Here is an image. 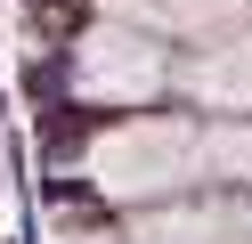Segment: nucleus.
<instances>
[{
    "instance_id": "1",
    "label": "nucleus",
    "mask_w": 252,
    "mask_h": 244,
    "mask_svg": "<svg viewBox=\"0 0 252 244\" xmlns=\"http://www.w3.org/2000/svg\"><path fill=\"white\" fill-rule=\"evenodd\" d=\"M187 163H195V139L171 130V122H155V130H138V139L114 146V187H163V179H179Z\"/></svg>"
},
{
    "instance_id": "2",
    "label": "nucleus",
    "mask_w": 252,
    "mask_h": 244,
    "mask_svg": "<svg viewBox=\"0 0 252 244\" xmlns=\"http://www.w3.org/2000/svg\"><path fill=\"white\" fill-rule=\"evenodd\" d=\"M138 244H252V211H179V220H147L138 228Z\"/></svg>"
},
{
    "instance_id": "3",
    "label": "nucleus",
    "mask_w": 252,
    "mask_h": 244,
    "mask_svg": "<svg viewBox=\"0 0 252 244\" xmlns=\"http://www.w3.org/2000/svg\"><path fill=\"white\" fill-rule=\"evenodd\" d=\"M195 90H212V98H244V106H252V41H236V57H220L212 73H195Z\"/></svg>"
},
{
    "instance_id": "4",
    "label": "nucleus",
    "mask_w": 252,
    "mask_h": 244,
    "mask_svg": "<svg viewBox=\"0 0 252 244\" xmlns=\"http://www.w3.org/2000/svg\"><path fill=\"white\" fill-rule=\"evenodd\" d=\"M212 155H220V171L252 179V130H220V139H212Z\"/></svg>"
},
{
    "instance_id": "5",
    "label": "nucleus",
    "mask_w": 252,
    "mask_h": 244,
    "mask_svg": "<svg viewBox=\"0 0 252 244\" xmlns=\"http://www.w3.org/2000/svg\"><path fill=\"white\" fill-rule=\"evenodd\" d=\"M25 8H33V25H41V16H73L82 0H25Z\"/></svg>"
}]
</instances>
